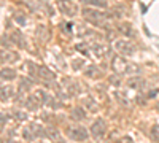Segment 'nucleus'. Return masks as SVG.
<instances>
[{
    "label": "nucleus",
    "mask_w": 159,
    "mask_h": 143,
    "mask_svg": "<svg viewBox=\"0 0 159 143\" xmlns=\"http://www.w3.org/2000/svg\"><path fill=\"white\" fill-rule=\"evenodd\" d=\"M89 51L92 54H94L96 57H105L108 53H110V49H108V46L107 45H102V43H92V45H89Z\"/></svg>",
    "instance_id": "nucleus-7"
},
{
    "label": "nucleus",
    "mask_w": 159,
    "mask_h": 143,
    "mask_svg": "<svg viewBox=\"0 0 159 143\" xmlns=\"http://www.w3.org/2000/svg\"><path fill=\"white\" fill-rule=\"evenodd\" d=\"M76 51L81 53L83 56H89L91 51H89V43H78L76 45Z\"/></svg>",
    "instance_id": "nucleus-22"
},
{
    "label": "nucleus",
    "mask_w": 159,
    "mask_h": 143,
    "mask_svg": "<svg viewBox=\"0 0 159 143\" xmlns=\"http://www.w3.org/2000/svg\"><path fill=\"white\" fill-rule=\"evenodd\" d=\"M84 75H86L88 78H92V80H99V78H102V72H100V69L96 67V65H89V67L84 70Z\"/></svg>",
    "instance_id": "nucleus-10"
},
{
    "label": "nucleus",
    "mask_w": 159,
    "mask_h": 143,
    "mask_svg": "<svg viewBox=\"0 0 159 143\" xmlns=\"http://www.w3.org/2000/svg\"><path fill=\"white\" fill-rule=\"evenodd\" d=\"M22 137H24V140H27V141H32V140H35V135H34V132L30 131V127L27 126L22 131Z\"/></svg>",
    "instance_id": "nucleus-27"
},
{
    "label": "nucleus",
    "mask_w": 159,
    "mask_h": 143,
    "mask_svg": "<svg viewBox=\"0 0 159 143\" xmlns=\"http://www.w3.org/2000/svg\"><path fill=\"white\" fill-rule=\"evenodd\" d=\"M84 105L88 107L89 111H96V110H97V103H96V100H92L91 97H88V99L84 100Z\"/></svg>",
    "instance_id": "nucleus-28"
},
{
    "label": "nucleus",
    "mask_w": 159,
    "mask_h": 143,
    "mask_svg": "<svg viewBox=\"0 0 159 143\" xmlns=\"http://www.w3.org/2000/svg\"><path fill=\"white\" fill-rule=\"evenodd\" d=\"M16 22H19L21 25H24V24H25V19H24L22 16H16Z\"/></svg>",
    "instance_id": "nucleus-35"
},
{
    "label": "nucleus",
    "mask_w": 159,
    "mask_h": 143,
    "mask_svg": "<svg viewBox=\"0 0 159 143\" xmlns=\"http://www.w3.org/2000/svg\"><path fill=\"white\" fill-rule=\"evenodd\" d=\"M116 100L121 103V105H124V107H129V105H130V102H129L123 94H119V92H116Z\"/></svg>",
    "instance_id": "nucleus-29"
},
{
    "label": "nucleus",
    "mask_w": 159,
    "mask_h": 143,
    "mask_svg": "<svg viewBox=\"0 0 159 143\" xmlns=\"http://www.w3.org/2000/svg\"><path fill=\"white\" fill-rule=\"evenodd\" d=\"M137 103H139V105H143V103H145V100H143L140 96H137Z\"/></svg>",
    "instance_id": "nucleus-36"
},
{
    "label": "nucleus",
    "mask_w": 159,
    "mask_h": 143,
    "mask_svg": "<svg viewBox=\"0 0 159 143\" xmlns=\"http://www.w3.org/2000/svg\"><path fill=\"white\" fill-rule=\"evenodd\" d=\"M56 2L59 3V2H67V0H56Z\"/></svg>",
    "instance_id": "nucleus-38"
},
{
    "label": "nucleus",
    "mask_w": 159,
    "mask_h": 143,
    "mask_svg": "<svg viewBox=\"0 0 159 143\" xmlns=\"http://www.w3.org/2000/svg\"><path fill=\"white\" fill-rule=\"evenodd\" d=\"M127 86L132 87V89H140V87L143 86V80H140V78H130L129 83H127Z\"/></svg>",
    "instance_id": "nucleus-23"
},
{
    "label": "nucleus",
    "mask_w": 159,
    "mask_h": 143,
    "mask_svg": "<svg viewBox=\"0 0 159 143\" xmlns=\"http://www.w3.org/2000/svg\"><path fill=\"white\" fill-rule=\"evenodd\" d=\"M29 127H30V131L34 132L35 138H38V137H46V129H43L40 124L32 123V124H29Z\"/></svg>",
    "instance_id": "nucleus-18"
},
{
    "label": "nucleus",
    "mask_w": 159,
    "mask_h": 143,
    "mask_svg": "<svg viewBox=\"0 0 159 143\" xmlns=\"http://www.w3.org/2000/svg\"><path fill=\"white\" fill-rule=\"evenodd\" d=\"M11 116L15 118L16 121H24V119H27V114H25L24 111H19V110H13Z\"/></svg>",
    "instance_id": "nucleus-26"
},
{
    "label": "nucleus",
    "mask_w": 159,
    "mask_h": 143,
    "mask_svg": "<svg viewBox=\"0 0 159 143\" xmlns=\"http://www.w3.org/2000/svg\"><path fill=\"white\" fill-rule=\"evenodd\" d=\"M7 121H8V114L0 113V132H2V129H3V126H5Z\"/></svg>",
    "instance_id": "nucleus-32"
},
{
    "label": "nucleus",
    "mask_w": 159,
    "mask_h": 143,
    "mask_svg": "<svg viewBox=\"0 0 159 143\" xmlns=\"http://www.w3.org/2000/svg\"><path fill=\"white\" fill-rule=\"evenodd\" d=\"M81 15H83V18H84L88 22L94 24V25H102L103 19L108 18V15H107L105 11H102V10H99V8H92V7H84V8L81 10Z\"/></svg>",
    "instance_id": "nucleus-2"
},
{
    "label": "nucleus",
    "mask_w": 159,
    "mask_h": 143,
    "mask_svg": "<svg viewBox=\"0 0 159 143\" xmlns=\"http://www.w3.org/2000/svg\"><path fill=\"white\" fill-rule=\"evenodd\" d=\"M111 69H113V72L116 73V75H132L135 72V65L134 64H130L127 59H126V56H121V54H116V56H113L111 57Z\"/></svg>",
    "instance_id": "nucleus-1"
},
{
    "label": "nucleus",
    "mask_w": 159,
    "mask_h": 143,
    "mask_svg": "<svg viewBox=\"0 0 159 143\" xmlns=\"http://www.w3.org/2000/svg\"><path fill=\"white\" fill-rule=\"evenodd\" d=\"M0 78H2V80H5V81H13V80L16 78V72L13 70V69L5 67V69L0 70Z\"/></svg>",
    "instance_id": "nucleus-15"
},
{
    "label": "nucleus",
    "mask_w": 159,
    "mask_h": 143,
    "mask_svg": "<svg viewBox=\"0 0 159 143\" xmlns=\"http://www.w3.org/2000/svg\"><path fill=\"white\" fill-rule=\"evenodd\" d=\"M30 87H32V81L29 80V78H21V80H19V89H18V92L24 96L25 92H29V91H30Z\"/></svg>",
    "instance_id": "nucleus-14"
},
{
    "label": "nucleus",
    "mask_w": 159,
    "mask_h": 143,
    "mask_svg": "<svg viewBox=\"0 0 159 143\" xmlns=\"http://www.w3.org/2000/svg\"><path fill=\"white\" fill-rule=\"evenodd\" d=\"M156 110H157V111H159V103H157V107H156Z\"/></svg>",
    "instance_id": "nucleus-39"
},
{
    "label": "nucleus",
    "mask_w": 159,
    "mask_h": 143,
    "mask_svg": "<svg viewBox=\"0 0 159 143\" xmlns=\"http://www.w3.org/2000/svg\"><path fill=\"white\" fill-rule=\"evenodd\" d=\"M10 42H13L15 45H18V46L24 48V38H22V35H21L19 32L11 34V35H10Z\"/></svg>",
    "instance_id": "nucleus-20"
},
{
    "label": "nucleus",
    "mask_w": 159,
    "mask_h": 143,
    "mask_svg": "<svg viewBox=\"0 0 159 143\" xmlns=\"http://www.w3.org/2000/svg\"><path fill=\"white\" fill-rule=\"evenodd\" d=\"M32 96L35 97V100L40 103V105H45V103H48V100H49V96L45 92V91H42V89L35 91V92H34Z\"/></svg>",
    "instance_id": "nucleus-16"
},
{
    "label": "nucleus",
    "mask_w": 159,
    "mask_h": 143,
    "mask_svg": "<svg viewBox=\"0 0 159 143\" xmlns=\"http://www.w3.org/2000/svg\"><path fill=\"white\" fill-rule=\"evenodd\" d=\"M118 29H119V32H121V35H124L126 38H134L135 37V30H134L130 22H121Z\"/></svg>",
    "instance_id": "nucleus-8"
},
{
    "label": "nucleus",
    "mask_w": 159,
    "mask_h": 143,
    "mask_svg": "<svg viewBox=\"0 0 159 143\" xmlns=\"http://www.w3.org/2000/svg\"><path fill=\"white\" fill-rule=\"evenodd\" d=\"M24 107L27 108L29 111H37L42 105H40V103L35 100V97H34V96H29L27 99H25V102H24Z\"/></svg>",
    "instance_id": "nucleus-13"
},
{
    "label": "nucleus",
    "mask_w": 159,
    "mask_h": 143,
    "mask_svg": "<svg viewBox=\"0 0 159 143\" xmlns=\"http://www.w3.org/2000/svg\"><path fill=\"white\" fill-rule=\"evenodd\" d=\"M65 134H67V137L70 140H75V141H84L89 137V132L83 126H70Z\"/></svg>",
    "instance_id": "nucleus-3"
},
{
    "label": "nucleus",
    "mask_w": 159,
    "mask_h": 143,
    "mask_svg": "<svg viewBox=\"0 0 159 143\" xmlns=\"http://www.w3.org/2000/svg\"><path fill=\"white\" fill-rule=\"evenodd\" d=\"M72 65H73L75 70H80V69L84 67V60L83 59H75V60H72Z\"/></svg>",
    "instance_id": "nucleus-30"
},
{
    "label": "nucleus",
    "mask_w": 159,
    "mask_h": 143,
    "mask_svg": "<svg viewBox=\"0 0 159 143\" xmlns=\"http://www.w3.org/2000/svg\"><path fill=\"white\" fill-rule=\"evenodd\" d=\"M38 65H37V64L35 62H32V60H29L27 62V72L30 73V76H38Z\"/></svg>",
    "instance_id": "nucleus-24"
},
{
    "label": "nucleus",
    "mask_w": 159,
    "mask_h": 143,
    "mask_svg": "<svg viewBox=\"0 0 159 143\" xmlns=\"http://www.w3.org/2000/svg\"><path fill=\"white\" fill-rule=\"evenodd\" d=\"M46 137L56 140V138H57V131H56L54 127H48V129H46Z\"/></svg>",
    "instance_id": "nucleus-31"
},
{
    "label": "nucleus",
    "mask_w": 159,
    "mask_h": 143,
    "mask_svg": "<svg viewBox=\"0 0 159 143\" xmlns=\"http://www.w3.org/2000/svg\"><path fill=\"white\" fill-rule=\"evenodd\" d=\"M110 83H111L113 86H119V84H121V83H119V80H118L116 76H111V78H110Z\"/></svg>",
    "instance_id": "nucleus-33"
},
{
    "label": "nucleus",
    "mask_w": 159,
    "mask_h": 143,
    "mask_svg": "<svg viewBox=\"0 0 159 143\" xmlns=\"http://www.w3.org/2000/svg\"><path fill=\"white\" fill-rule=\"evenodd\" d=\"M38 76H42L45 81H54L56 80V75L52 73L48 67H40L38 69Z\"/></svg>",
    "instance_id": "nucleus-12"
},
{
    "label": "nucleus",
    "mask_w": 159,
    "mask_h": 143,
    "mask_svg": "<svg viewBox=\"0 0 159 143\" xmlns=\"http://www.w3.org/2000/svg\"><path fill=\"white\" fill-rule=\"evenodd\" d=\"M46 105L51 107L52 110H57V108H62V102H61V100H56L54 97H49V100H48Z\"/></svg>",
    "instance_id": "nucleus-25"
},
{
    "label": "nucleus",
    "mask_w": 159,
    "mask_h": 143,
    "mask_svg": "<svg viewBox=\"0 0 159 143\" xmlns=\"http://www.w3.org/2000/svg\"><path fill=\"white\" fill-rule=\"evenodd\" d=\"M64 87H65V91H67V94H69V97H72V96H75L76 92H78V89H76V86H75V83L70 80H65L64 81Z\"/></svg>",
    "instance_id": "nucleus-19"
},
{
    "label": "nucleus",
    "mask_w": 159,
    "mask_h": 143,
    "mask_svg": "<svg viewBox=\"0 0 159 143\" xmlns=\"http://www.w3.org/2000/svg\"><path fill=\"white\" fill-rule=\"evenodd\" d=\"M150 137L154 143H159V124H154L151 129H150Z\"/></svg>",
    "instance_id": "nucleus-21"
},
{
    "label": "nucleus",
    "mask_w": 159,
    "mask_h": 143,
    "mask_svg": "<svg viewBox=\"0 0 159 143\" xmlns=\"http://www.w3.org/2000/svg\"><path fill=\"white\" fill-rule=\"evenodd\" d=\"M83 5L92 7V8H99V10H105V8H107L105 0H83Z\"/></svg>",
    "instance_id": "nucleus-17"
},
{
    "label": "nucleus",
    "mask_w": 159,
    "mask_h": 143,
    "mask_svg": "<svg viewBox=\"0 0 159 143\" xmlns=\"http://www.w3.org/2000/svg\"><path fill=\"white\" fill-rule=\"evenodd\" d=\"M7 143H18V141H15V140H10V141H7Z\"/></svg>",
    "instance_id": "nucleus-37"
},
{
    "label": "nucleus",
    "mask_w": 159,
    "mask_h": 143,
    "mask_svg": "<svg viewBox=\"0 0 159 143\" xmlns=\"http://www.w3.org/2000/svg\"><path fill=\"white\" fill-rule=\"evenodd\" d=\"M11 97H13V87L10 84L0 87V100H2V102H8V100H11Z\"/></svg>",
    "instance_id": "nucleus-11"
},
{
    "label": "nucleus",
    "mask_w": 159,
    "mask_h": 143,
    "mask_svg": "<svg viewBox=\"0 0 159 143\" xmlns=\"http://www.w3.org/2000/svg\"><path fill=\"white\" fill-rule=\"evenodd\" d=\"M115 49L118 51V54L121 56H134L135 48L129 40H116L115 42Z\"/></svg>",
    "instance_id": "nucleus-5"
},
{
    "label": "nucleus",
    "mask_w": 159,
    "mask_h": 143,
    "mask_svg": "<svg viewBox=\"0 0 159 143\" xmlns=\"http://www.w3.org/2000/svg\"><path fill=\"white\" fill-rule=\"evenodd\" d=\"M159 92V91L157 89H153V91H150V92H148V96H147V99H153V97H156V94Z\"/></svg>",
    "instance_id": "nucleus-34"
},
{
    "label": "nucleus",
    "mask_w": 159,
    "mask_h": 143,
    "mask_svg": "<svg viewBox=\"0 0 159 143\" xmlns=\"http://www.w3.org/2000/svg\"><path fill=\"white\" fill-rule=\"evenodd\" d=\"M61 13H64L65 16H75L76 15V11H78V7L73 3V0H67V2H59L57 3Z\"/></svg>",
    "instance_id": "nucleus-6"
},
{
    "label": "nucleus",
    "mask_w": 159,
    "mask_h": 143,
    "mask_svg": "<svg viewBox=\"0 0 159 143\" xmlns=\"http://www.w3.org/2000/svg\"><path fill=\"white\" fill-rule=\"evenodd\" d=\"M70 116L73 121H84L86 119V111L83 107H73L70 111Z\"/></svg>",
    "instance_id": "nucleus-9"
},
{
    "label": "nucleus",
    "mask_w": 159,
    "mask_h": 143,
    "mask_svg": "<svg viewBox=\"0 0 159 143\" xmlns=\"http://www.w3.org/2000/svg\"><path fill=\"white\" fill-rule=\"evenodd\" d=\"M57 143H64V141H57Z\"/></svg>",
    "instance_id": "nucleus-40"
},
{
    "label": "nucleus",
    "mask_w": 159,
    "mask_h": 143,
    "mask_svg": "<svg viewBox=\"0 0 159 143\" xmlns=\"http://www.w3.org/2000/svg\"><path fill=\"white\" fill-rule=\"evenodd\" d=\"M91 135L94 137V138H97V140H100V138H103L105 137V134H107V123H105L102 118H97L94 123H92V126H91Z\"/></svg>",
    "instance_id": "nucleus-4"
}]
</instances>
